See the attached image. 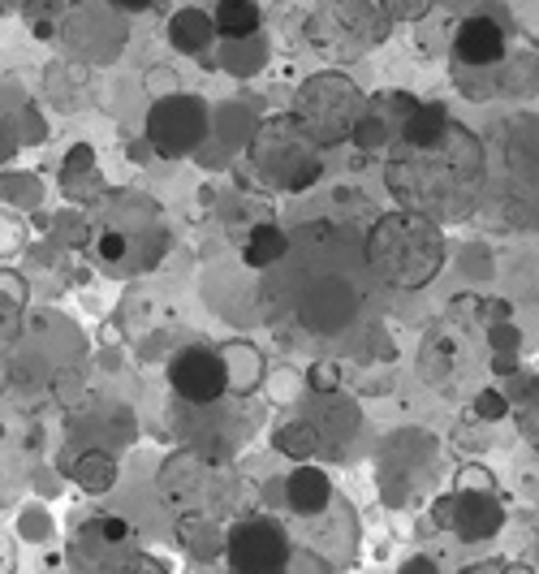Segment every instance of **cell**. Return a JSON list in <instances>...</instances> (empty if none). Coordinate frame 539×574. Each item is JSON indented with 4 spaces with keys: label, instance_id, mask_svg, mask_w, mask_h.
Wrapping results in <instances>:
<instances>
[{
    "label": "cell",
    "instance_id": "1",
    "mask_svg": "<svg viewBox=\"0 0 539 574\" xmlns=\"http://www.w3.org/2000/svg\"><path fill=\"white\" fill-rule=\"evenodd\" d=\"M389 195L410 212L432 216L436 225H457L484 204L488 191V152L462 126L444 121L432 139H397L385 164Z\"/></svg>",
    "mask_w": 539,
    "mask_h": 574
},
{
    "label": "cell",
    "instance_id": "2",
    "mask_svg": "<svg viewBox=\"0 0 539 574\" xmlns=\"http://www.w3.org/2000/svg\"><path fill=\"white\" fill-rule=\"evenodd\" d=\"M285 281H281V303L290 307L306 333H337L363 307V281L358 272H371L367 256L358 251L354 260L345 256V234L315 225L290 238L285 256Z\"/></svg>",
    "mask_w": 539,
    "mask_h": 574
},
{
    "label": "cell",
    "instance_id": "3",
    "mask_svg": "<svg viewBox=\"0 0 539 574\" xmlns=\"http://www.w3.org/2000/svg\"><path fill=\"white\" fill-rule=\"evenodd\" d=\"M367 268L389 290H423L441 277L444 268V234L441 225L423 212H389L380 216L363 238Z\"/></svg>",
    "mask_w": 539,
    "mask_h": 574
},
{
    "label": "cell",
    "instance_id": "4",
    "mask_svg": "<svg viewBox=\"0 0 539 574\" xmlns=\"http://www.w3.org/2000/svg\"><path fill=\"white\" fill-rule=\"evenodd\" d=\"M246 160H250V169L263 186L285 191V195H298V191H306L324 177V148L315 143V134L298 121L294 112L268 117L255 130Z\"/></svg>",
    "mask_w": 539,
    "mask_h": 574
},
{
    "label": "cell",
    "instance_id": "5",
    "mask_svg": "<svg viewBox=\"0 0 539 574\" xmlns=\"http://www.w3.org/2000/svg\"><path fill=\"white\" fill-rule=\"evenodd\" d=\"M99 263L112 268H151V256L164 251V225H160V204L139 191H112L99 199Z\"/></svg>",
    "mask_w": 539,
    "mask_h": 574
},
{
    "label": "cell",
    "instance_id": "6",
    "mask_svg": "<svg viewBox=\"0 0 539 574\" xmlns=\"http://www.w3.org/2000/svg\"><path fill=\"white\" fill-rule=\"evenodd\" d=\"M160 497L169 510H177L182 519H220L234 510V479L225 467L203 454V450H182L160 467Z\"/></svg>",
    "mask_w": 539,
    "mask_h": 574
},
{
    "label": "cell",
    "instance_id": "7",
    "mask_svg": "<svg viewBox=\"0 0 539 574\" xmlns=\"http://www.w3.org/2000/svg\"><path fill=\"white\" fill-rule=\"evenodd\" d=\"M306 40L333 61H354L389 40V13L376 0H320L306 18Z\"/></svg>",
    "mask_w": 539,
    "mask_h": 574
},
{
    "label": "cell",
    "instance_id": "8",
    "mask_svg": "<svg viewBox=\"0 0 539 574\" xmlns=\"http://www.w3.org/2000/svg\"><path fill=\"white\" fill-rule=\"evenodd\" d=\"M363 91L337 74V69H324V74H311L294 96V117L315 134L320 148H333V143H345L354 121L363 117Z\"/></svg>",
    "mask_w": 539,
    "mask_h": 574
},
{
    "label": "cell",
    "instance_id": "9",
    "mask_svg": "<svg viewBox=\"0 0 539 574\" xmlns=\"http://www.w3.org/2000/svg\"><path fill=\"white\" fill-rule=\"evenodd\" d=\"M315 411H306L302 419L285 423L277 432V450L290 458H315V454H342V445L354 436L358 427V407L333 393H315Z\"/></svg>",
    "mask_w": 539,
    "mask_h": 574
},
{
    "label": "cell",
    "instance_id": "10",
    "mask_svg": "<svg viewBox=\"0 0 539 574\" xmlns=\"http://www.w3.org/2000/svg\"><path fill=\"white\" fill-rule=\"evenodd\" d=\"M225 562L242 574H272L294 562V544L285 522L272 515H242L225 531Z\"/></svg>",
    "mask_w": 539,
    "mask_h": 574
},
{
    "label": "cell",
    "instance_id": "11",
    "mask_svg": "<svg viewBox=\"0 0 539 574\" xmlns=\"http://www.w3.org/2000/svg\"><path fill=\"white\" fill-rule=\"evenodd\" d=\"M207 139V105L198 96H160L148 112V143L155 156L182 160Z\"/></svg>",
    "mask_w": 539,
    "mask_h": 574
},
{
    "label": "cell",
    "instance_id": "12",
    "mask_svg": "<svg viewBox=\"0 0 539 574\" xmlns=\"http://www.w3.org/2000/svg\"><path fill=\"white\" fill-rule=\"evenodd\" d=\"M74 562L83 571H139L143 557L134 549V531L117 515H96L74 535Z\"/></svg>",
    "mask_w": 539,
    "mask_h": 574
},
{
    "label": "cell",
    "instance_id": "13",
    "mask_svg": "<svg viewBox=\"0 0 539 574\" xmlns=\"http://www.w3.org/2000/svg\"><path fill=\"white\" fill-rule=\"evenodd\" d=\"M169 385L186 407H216L229 393V364L216 350L191 346L169 364Z\"/></svg>",
    "mask_w": 539,
    "mask_h": 574
},
{
    "label": "cell",
    "instance_id": "14",
    "mask_svg": "<svg viewBox=\"0 0 539 574\" xmlns=\"http://www.w3.org/2000/svg\"><path fill=\"white\" fill-rule=\"evenodd\" d=\"M436 519H441V527H453L462 540L479 544V540H492L500 531L505 510H500L496 497L479 492V488H466V492H457V497H449V501L436 506Z\"/></svg>",
    "mask_w": 539,
    "mask_h": 574
},
{
    "label": "cell",
    "instance_id": "15",
    "mask_svg": "<svg viewBox=\"0 0 539 574\" xmlns=\"http://www.w3.org/2000/svg\"><path fill=\"white\" fill-rule=\"evenodd\" d=\"M453 53H457L462 65H475V69L496 65L505 56V31H500V22H492L484 13H471L457 26V35H453Z\"/></svg>",
    "mask_w": 539,
    "mask_h": 574
},
{
    "label": "cell",
    "instance_id": "16",
    "mask_svg": "<svg viewBox=\"0 0 539 574\" xmlns=\"http://www.w3.org/2000/svg\"><path fill=\"white\" fill-rule=\"evenodd\" d=\"M285 506H290L294 515H302V519H320V515L333 506V479H328V470L302 463V467L285 479Z\"/></svg>",
    "mask_w": 539,
    "mask_h": 574
},
{
    "label": "cell",
    "instance_id": "17",
    "mask_svg": "<svg viewBox=\"0 0 539 574\" xmlns=\"http://www.w3.org/2000/svg\"><path fill=\"white\" fill-rule=\"evenodd\" d=\"M212 35H216V22L207 13H198V9H182L169 22V44L177 53H203L212 44Z\"/></svg>",
    "mask_w": 539,
    "mask_h": 574
},
{
    "label": "cell",
    "instance_id": "18",
    "mask_svg": "<svg viewBox=\"0 0 539 574\" xmlns=\"http://www.w3.org/2000/svg\"><path fill=\"white\" fill-rule=\"evenodd\" d=\"M212 22H216V35H220V40H250L263 18H259V4H255V0H220L216 13H212Z\"/></svg>",
    "mask_w": 539,
    "mask_h": 574
},
{
    "label": "cell",
    "instance_id": "19",
    "mask_svg": "<svg viewBox=\"0 0 539 574\" xmlns=\"http://www.w3.org/2000/svg\"><path fill=\"white\" fill-rule=\"evenodd\" d=\"M285 247H290V234L281 225H255L242 247V260L250 268H277V260L285 256Z\"/></svg>",
    "mask_w": 539,
    "mask_h": 574
},
{
    "label": "cell",
    "instance_id": "20",
    "mask_svg": "<svg viewBox=\"0 0 539 574\" xmlns=\"http://www.w3.org/2000/svg\"><path fill=\"white\" fill-rule=\"evenodd\" d=\"M74 484L87 492H108L117 484V463L108 450H83L74 458Z\"/></svg>",
    "mask_w": 539,
    "mask_h": 574
},
{
    "label": "cell",
    "instance_id": "21",
    "mask_svg": "<svg viewBox=\"0 0 539 574\" xmlns=\"http://www.w3.org/2000/svg\"><path fill=\"white\" fill-rule=\"evenodd\" d=\"M449 112L441 105H414L401 121V139H432L436 130H444Z\"/></svg>",
    "mask_w": 539,
    "mask_h": 574
},
{
    "label": "cell",
    "instance_id": "22",
    "mask_svg": "<svg viewBox=\"0 0 539 574\" xmlns=\"http://www.w3.org/2000/svg\"><path fill=\"white\" fill-rule=\"evenodd\" d=\"M349 143H358L363 152H380V148L389 143V126H385V117L363 108V117H358L354 130H349Z\"/></svg>",
    "mask_w": 539,
    "mask_h": 574
},
{
    "label": "cell",
    "instance_id": "23",
    "mask_svg": "<svg viewBox=\"0 0 539 574\" xmlns=\"http://www.w3.org/2000/svg\"><path fill=\"white\" fill-rule=\"evenodd\" d=\"M518 427H522V436L539 450V380H531V385L522 389V398H518Z\"/></svg>",
    "mask_w": 539,
    "mask_h": 574
},
{
    "label": "cell",
    "instance_id": "24",
    "mask_svg": "<svg viewBox=\"0 0 539 574\" xmlns=\"http://www.w3.org/2000/svg\"><path fill=\"white\" fill-rule=\"evenodd\" d=\"M436 0H380V9L389 13V22H419L432 13Z\"/></svg>",
    "mask_w": 539,
    "mask_h": 574
},
{
    "label": "cell",
    "instance_id": "25",
    "mask_svg": "<svg viewBox=\"0 0 539 574\" xmlns=\"http://www.w3.org/2000/svg\"><path fill=\"white\" fill-rule=\"evenodd\" d=\"M26 242V225L13 212H0V256H18Z\"/></svg>",
    "mask_w": 539,
    "mask_h": 574
},
{
    "label": "cell",
    "instance_id": "26",
    "mask_svg": "<svg viewBox=\"0 0 539 574\" xmlns=\"http://www.w3.org/2000/svg\"><path fill=\"white\" fill-rule=\"evenodd\" d=\"M475 411H479V419H505L509 415V402H505L496 389H484V393L475 398Z\"/></svg>",
    "mask_w": 539,
    "mask_h": 574
},
{
    "label": "cell",
    "instance_id": "27",
    "mask_svg": "<svg viewBox=\"0 0 539 574\" xmlns=\"http://www.w3.org/2000/svg\"><path fill=\"white\" fill-rule=\"evenodd\" d=\"M333 389H337V367L333 364L311 367V393H333Z\"/></svg>",
    "mask_w": 539,
    "mask_h": 574
},
{
    "label": "cell",
    "instance_id": "28",
    "mask_svg": "<svg viewBox=\"0 0 539 574\" xmlns=\"http://www.w3.org/2000/svg\"><path fill=\"white\" fill-rule=\"evenodd\" d=\"M518 346H522L518 328H509V324H505V328H492V350H500V355H505V350H518Z\"/></svg>",
    "mask_w": 539,
    "mask_h": 574
},
{
    "label": "cell",
    "instance_id": "29",
    "mask_svg": "<svg viewBox=\"0 0 539 574\" xmlns=\"http://www.w3.org/2000/svg\"><path fill=\"white\" fill-rule=\"evenodd\" d=\"M108 9H117V13H148L155 0H104Z\"/></svg>",
    "mask_w": 539,
    "mask_h": 574
},
{
    "label": "cell",
    "instance_id": "30",
    "mask_svg": "<svg viewBox=\"0 0 539 574\" xmlns=\"http://www.w3.org/2000/svg\"><path fill=\"white\" fill-rule=\"evenodd\" d=\"M406 571H436V562H428V557H414V562H406Z\"/></svg>",
    "mask_w": 539,
    "mask_h": 574
},
{
    "label": "cell",
    "instance_id": "31",
    "mask_svg": "<svg viewBox=\"0 0 539 574\" xmlns=\"http://www.w3.org/2000/svg\"><path fill=\"white\" fill-rule=\"evenodd\" d=\"M4 376H9V371H4V355H0V389H4Z\"/></svg>",
    "mask_w": 539,
    "mask_h": 574
},
{
    "label": "cell",
    "instance_id": "32",
    "mask_svg": "<svg viewBox=\"0 0 539 574\" xmlns=\"http://www.w3.org/2000/svg\"><path fill=\"white\" fill-rule=\"evenodd\" d=\"M449 4H466V0H449Z\"/></svg>",
    "mask_w": 539,
    "mask_h": 574
}]
</instances>
